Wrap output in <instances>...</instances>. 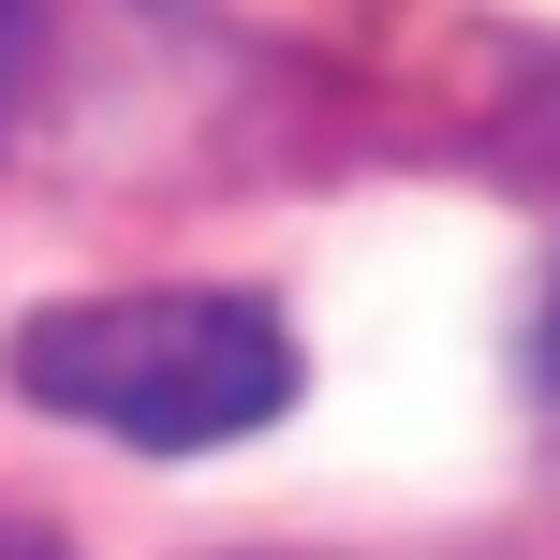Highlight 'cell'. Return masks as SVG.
<instances>
[{
  "label": "cell",
  "mask_w": 560,
  "mask_h": 560,
  "mask_svg": "<svg viewBox=\"0 0 560 560\" xmlns=\"http://www.w3.org/2000/svg\"><path fill=\"white\" fill-rule=\"evenodd\" d=\"M0 384L59 428H104L133 457H222L295 413V325L236 280H118V295H59L15 325Z\"/></svg>",
  "instance_id": "obj_1"
},
{
  "label": "cell",
  "mask_w": 560,
  "mask_h": 560,
  "mask_svg": "<svg viewBox=\"0 0 560 560\" xmlns=\"http://www.w3.org/2000/svg\"><path fill=\"white\" fill-rule=\"evenodd\" d=\"M192 15H222V30H266V45H310V30H339L354 0H192Z\"/></svg>",
  "instance_id": "obj_2"
},
{
  "label": "cell",
  "mask_w": 560,
  "mask_h": 560,
  "mask_svg": "<svg viewBox=\"0 0 560 560\" xmlns=\"http://www.w3.org/2000/svg\"><path fill=\"white\" fill-rule=\"evenodd\" d=\"M532 369H546V398H560V295H546V339H532Z\"/></svg>",
  "instance_id": "obj_4"
},
{
  "label": "cell",
  "mask_w": 560,
  "mask_h": 560,
  "mask_svg": "<svg viewBox=\"0 0 560 560\" xmlns=\"http://www.w3.org/2000/svg\"><path fill=\"white\" fill-rule=\"evenodd\" d=\"M0 560H59V546H30V532H0Z\"/></svg>",
  "instance_id": "obj_5"
},
{
  "label": "cell",
  "mask_w": 560,
  "mask_h": 560,
  "mask_svg": "<svg viewBox=\"0 0 560 560\" xmlns=\"http://www.w3.org/2000/svg\"><path fill=\"white\" fill-rule=\"evenodd\" d=\"M15 89H30V0H0V118H15Z\"/></svg>",
  "instance_id": "obj_3"
}]
</instances>
